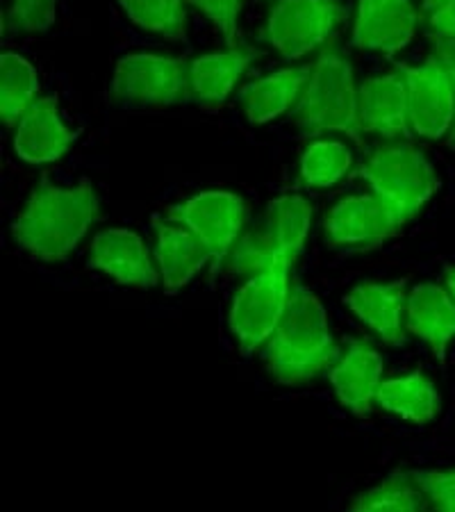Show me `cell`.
Masks as SVG:
<instances>
[{
  "label": "cell",
  "instance_id": "obj_6",
  "mask_svg": "<svg viewBox=\"0 0 455 512\" xmlns=\"http://www.w3.org/2000/svg\"><path fill=\"white\" fill-rule=\"evenodd\" d=\"M289 271L292 262L273 264L271 269L248 278L235 294L228 324L244 355L258 351L283 321L292 296Z\"/></svg>",
  "mask_w": 455,
  "mask_h": 512
},
{
  "label": "cell",
  "instance_id": "obj_20",
  "mask_svg": "<svg viewBox=\"0 0 455 512\" xmlns=\"http://www.w3.org/2000/svg\"><path fill=\"white\" fill-rule=\"evenodd\" d=\"M255 60L253 48L230 46L228 51L196 57L189 64V89L194 101L205 110H219L233 94L237 80Z\"/></svg>",
  "mask_w": 455,
  "mask_h": 512
},
{
  "label": "cell",
  "instance_id": "obj_25",
  "mask_svg": "<svg viewBox=\"0 0 455 512\" xmlns=\"http://www.w3.org/2000/svg\"><path fill=\"white\" fill-rule=\"evenodd\" d=\"M353 164V155L342 142L319 139L305 148L301 155V178L314 189H328L337 185Z\"/></svg>",
  "mask_w": 455,
  "mask_h": 512
},
{
  "label": "cell",
  "instance_id": "obj_9",
  "mask_svg": "<svg viewBox=\"0 0 455 512\" xmlns=\"http://www.w3.org/2000/svg\"><path fill=\"white\" fill-rule=\"evenodd\" d=\"M408 92V117L415 135L424 139H442L455 123V89L449 73L430 55L417 66L399 64Z\"/></svg>",
  "mask_w": 455,
  "mask_h": 512
},
{
  "label": "cell",
  "instance_id": "obj_15",
  "mask_svg": "<svg viewBox=\"0 0 455 512\" xmlns=\"http://www.w3.org/2000/svg\"><path fill=\"white\" fill-rule=\"evenodd\" d=\"M405 285H408L405 278L392 283H362L344 296V305L385 344L399 346L405 342L403 317L408 303Z\"/></svg>",
  "mask_w": 455,
  "mask_h": 512
},
{
  "label": "cell",
  "instance_id": "obj_32",
  "mask_svg": "<svg viewBox=\"0 0 455 512\" xmlns=\"http://www.w3.org/2000/svg\"><path fill=\"white\" fill-rule=\"evenodd\" d=\"M433 55L442 62V66L446 69V73H449V78L453 82V89H455V39H433ZM449 148L451 151H455V123H453V130L449 137Z\"/></svg>",
  "mask_w": 455,
  "mask_h": 512
},
{
  "label": "cell",
  "instance_id": "obj_31",
  "mask_svg": "<svg viewBox=\"0 0 455 512\" xmlns=\"http://www.w3.org/2000/svg\"><path fill=\"white\" fill-rule=\"evenodd\" d=\"M424 14L433 39H455V0H424Z\"/></svg>",
  "mask_w": 455,
  "mask_h": 512
},
{
  "label": "cell",
  "instance_id": "obj_17",
  "mask_svg": "<svg viewBox=\"0 0 455 512\" xmlns=\"http://www.w3.org/2000/svg\"><path fill=\"white\" fill-rule=\"evenodd\" d=\"M383 369V355L367 344H353L330 369V385L351 415L369 417Z\"/></svg>",
  "mask_w": 455,
  "mask_h": 512
},
{
  "label": "cell",
  "instance_id": "obj_19",
  "mask_svg": "<svg viewBox=\"0 0 455 512\" xmlns=\"http://www.w3.org/2000/svg\"><path fill=\"white\" fill-rule=\"evenodd\" d=\"M312 66H287L269 73V76L248 82L239 92V103L244 107L248 123L264 126L273 119L283 117L285 112L294 110L303 94L305 82L310 78Z\"/></svg>",
  "mask_w": 455,
  "mask_h": 512
},
{
  "label": "cell",
  "instance_id": "obj_27",
  "mask_svg": "<svg viewBox=\"0 0 455 512\" xmlns=\"http://www.w3.org/2000/svg\"><path fill=\"white\" fill-rule=\"evenodd\" d=\"M278 262H289V260H283L278 255L276 244H273L264 221H260L258 226H251L246 233L239 235L235 246L228 253V269L237 276L262 274V271L271 269L273 264Z\"/></svg>",
  "mask_w": 455,
  "mask_h": 512
},
{
  "label": "cell",
  "instance_id": "obj_13",
  "mask_svg": "<svg viewBox=\"0 0 455 512\" xmlns=\"http://www.w3.org/2000/svg\"><path fill=\"white\" fill-rule=\"evenodd\" d=\"M57 94L41 96L28 107L14 132V153L28 164H51L64 158L80 132L66 126L57 110Z\"/></svg>",
  "mask_w": 455,
  "mask_h": 512
},
{
  "label": "cell",
  "instance_id": "obj_2",
  "mask_svg": "<svg viewBox=\"0 0 455 512\" xmlns=\"http://www.w3.org/2000/svg\"><path fill=\"white\" fill-rule=\"evenodd\" d=\"M260 358L276 383L296 387L317 378L339 360V346L328 328L326 308L308 287H296Z\"/></svg>",
  "mask_w": 455,
  "mask_h": 512
},
{
  "label": "cell",
  "instance_id": "obj_10",
  "mask_svg": "<svg viewBox=\"0 0 455 512\" xmlns=\"http://www.w3.org/2000/svg\"><path fill=\"white\" fill-rule=\"evenodd\" d=\"M405 221L376 194H353L328 212L324 230L333 246H380L401 233Z\"/></svg>",
  "mask_w": 455,
  "mask_h": 512
},
{
  "label": "cell",
  "instance_id": "obj_7",
  "mask_svg": "<svg viewBox=\"0 0 455 512\" xmlns=\"http://www.w3.org/2000/svg\"><path fill=\"white\" fill-rule=\"evenodd\" d=\"M346 19L349 7L342 0H278L264 37L287 62H296L317 51Z\"/></svg>",
  "mask_w": 455,
  "mask_h": 512
},
{
  "label": "cell",
  "instance_id": "obj_4",
  "mask_svg": "<svg viewBox=\"0 0 455 512\" xmlns=\"http://www.w3.org/2000/svg\"><path fill=\"white\" fill-rule=\"evenodd\" d=\"M358 176L374 194L408 224L440 189V176L424 151L412 142H396L376 148L362 164Z\"/></svg>",
  "mask_w": 455,
  "mask_h": 512
},
{
  "label": "cell",
  "instance_id": "obj_11",
  "mask_svg": "<svg viewBox=\"0 0 455 512\" xmlns=\"http://www.w3.org/2000/svg\"><path fill=\"white\" fill-rule=\"evenodd\" d=\"M419 12L410 0H358L351 44L392 57L417 35Z\"/></svg>",
  "mask_w": 455,
  "mask_h": 512
},
{
  "label": "cell",
  "instance_id": "obj_23",
  "mask_svg": "<svg viewBox=\"0 0 455 512\" xmlns=\"http://www.w3.org/2000/svg\"><path fill=\"white\" fill-rule=\"evenodd\" d=\"M37 94L39 76L32 62L19 53L0 55V119L5 128H16Z\"/></svg>",
  "mask_w": 455,
  "mask_h": 512
},
{
  "label": "cell",
  "instance_id": "obj_3",
  "mask_svg": "<svg viewBox=\"0 0 455 512\" xmlns=\"http://www.w3.org/2000/svg\"><path fill=\"white\" fill-rule=\"evenodd\" d=\"M292 117L296 128L308 137L321 132H344L355 142H362L355 73L351 62L337 48H328L312 64Z\"/></svg>",
  "mask_w": 455,
  "mask_h": 512
},
{
  "label": "cell",
  "instance_id": "obj_1",
  "mask_svg": "<svg viewBox=\"0 0 455 512\" xmlns=\"http://www.w3.org/2000/svg\"><path fill=\"white\" fill-rule=\"evenodd\" d=\"M98 217L101 198L89 178H82L73 187H57L48 178H41L14 219L12 237L32 258L60 262L76 251Z\"/></svg>",
  "mask_w": 455,
  "mask_h": 512
},
{
  "label": "cell",
  "instance_id": "obj_16",
  "mask_svg": "<svg viewBox=\"0 0 455 512\" xmlns=\"http://www.w3.org/2000/svg\"><path fill=\"white\" fill-rule=\"evenodd\" d=\"M405 330L430 346L440 362L446 360V346L455 340V299L437 283H419L408 292Z\"/></svg>",
  "mask_w": 455,
  "mask_h": 512
},
{
  "label": "cell",
  "instance_id": "obj_26",
  "mask_svg": "<svg viewBox=\"0 0 455 512\" xmlns=\"http://www.w3.org/2000/svg\"><path fill=\"white\" fill-rule=\"evenodd\" d=\"M426 506L428 501L424 492L412 481L410 472H394L385 481H380L378 485L358 494V499H353L351 503V510H424Z\"/></svg>",
  "mask_w": 455,
  "mask_h": 512
},
{
  "label": "cell",
  "instance_id": "obj_21",
  "mask_svg": "<svg viewBox=\"0 0 455 512\" xmlns=\"http://www.w3.org/2000/svg\"><path fill=\"white\" fill-rule=\"evenodd\" d=\"M376 403L383 410L417 426L430 424L442 410L440 392L421 371L380 383Z\"/></svg>",
  "mask_w": 455,
  "mask_h": 512
},
{
  "label": "cell",
  "instance_id": "obj_22",
  "mask_svg": "<svg viewBox=\"0 0 455 512\" xmlns=\"http://www.w3.org/2000/svg\"><path fill=\"white\" fill-rule=\"evenodd\" d=\"M264 226L276 244V251L283 260L294 262L303 251L305 239L312 224V205L299 194H283L273 198L264 212Z\"/></svg>",
  "mask_w": 455,
  "mask_h": 512
},
{
  "label": "cell",
  "instance_id": "obj_5",
  "mask_svg": "<svg viewBox=\"0 0 455 512\" xmlns=\"http://www.w3.org/2000/svg\"><path fill=\"white\" fill-rule=\"evenodd\" d=\"M114 103L126 107H171L192 98L189 64L180 57L132 53L114 66L110 85Z\"/></svg>",
  "mask_w": 455,
  "mask_h": 512
},
{
  "label": "cell",
  "instance_id": "obj_28",
  "mask_svg": "<svg viewBox=\"0 0 455 512\" xmlns=\"http://www.w3.org/2000/svg\"><path fill=\"white\" fill-rule=\"evenodd\" d=\"M57 0H12V7L3 14V30L12 32H46L55 26Z\"/></svg>",
  "mask_w": 455,
  "mask_h": 512
},
{
  "label": "cell",
  "instance_id": "obj_12",
  "mask_svg": "<svg viewBox=\"0 0 455 512\" xmlns=\"http://www.w3.org/2000/svg\"><path fill=\"white\" fill-rule=\"evenodd\" d=\"M89 267L119 285L137 289H153L162 280L144 239L128 228H107L98 233L89 249Z\"/></svg>",
  "mask_w": 455,
  "mask_h": 512
},
{
  "label": "cell",
  "instance_id": "obj_14",
  "mask_svg": "<svg viewBox=\"0 0 455 512\" xmlns=\"http://www.w3.org/2000/svg\"><path fill=\"white\" fill-rule=\"evenodd\" d=\"M358 119L362 132L385 139H408V92L401 73L367 78L358 87Z\"/></svg>",
  "mask_w": 455,
  "mask_h": 512
},
{
  "label": "cell",
  "instance_id": "obj_8",
  "mask_svg": "<svg viewBox=\"0 0 455 512\" xmlns=\"http://www.w3.org/2000/svg\"><path fill=\"white\" fill-rule=\"evenodd\" d=\"M167 214L171 221L192 230L208 246L214 269H219L221 262L228 258L248 221L244 198L235 192H223V189H208V192L169 205Z\"/></svg>",
  "mask_w": 455,
  "mask_h": 512
},
{
  "label": "cell",
  "instance_id": "obj_33",
  "mask_svg": "<svg viewBox=\"0 0 455 512\" xmlns=\"http://www.w3.org/2000/svg\"><path fill=\"white\" fill-rule=\"evenodd\" d=\"M446 287H449V292H451V296L455 299V267L446 269Z\"/></svg>",
  "mask_w": 455,
  "mask_h": 512
},
{
  "label": "cell",
  "instance_id": "obj_29",
  "mask_svg": "<svg viewBox=\"0 0 455 512\" xmlns=\"http://www.w3.org/2000/svg\"><path fill=\"white\" fill-rule=\"evenodd\" d=\"M410 476L424 492L428 506L455 512V469H410Z\"/></svg>",
  "mask_w": 455,
  "mask_h": 512
},
{
  "label": "cell",
  "instance_id": "obj_30",
  "mask_svg": "<svg viewBox=\"0 0 455 512\" xmlns=\"http://www.w3.org/2000/svg\"><path fill=\"white\" fill-rule=\"evenodd\" d=\"M187 3L203 16H208L214 28L228 41V48L237 46L239 14H242L246 0H187Z\"/></svg>",
  "mask_w": 455,
  "mask_h": 512
},
{
  "label": "cell",
  "instance_id": "obj_24",
  "mask_svg": "<svg viewBox=\"0 0 455 512\" xmlns=\"http://www.w3.org/2000/svg\"><path fill=\"white\" fill-rule=\"evenodd\" d=\"M137 28L169 41H182L187 35V0H117Z\"/></svg>",
  "mask_w": 455,
  "mask_h": 512
},
{
  "label": "cell",
  "instance_id": "obj_18",
  "mask_svg": "<svg viewBox=\"0 0 455 512\" xmlns=\"http://www.w3.org/2000/svg\"><path fill=\"white\" fill-rule=\"evenodd\" d=\"M153 228L157 230L155 260L160 267L164 292L176 294L192 283L198 271L212 260V253L185 226L164 224V221L153 217Z\"/></svg>",
  "mask_w": 455,
  "mask_h": 512
}]
</instances>
